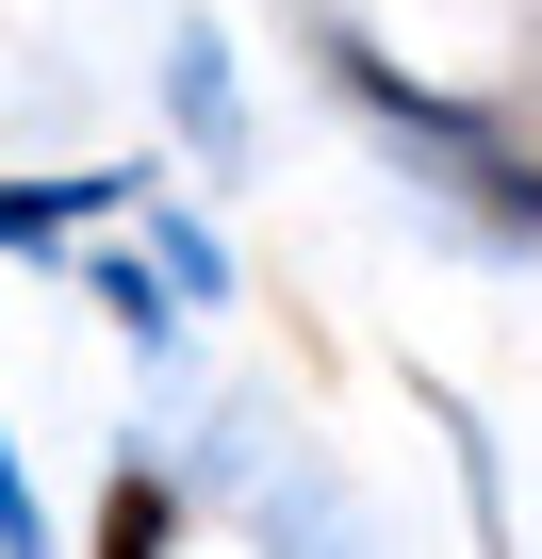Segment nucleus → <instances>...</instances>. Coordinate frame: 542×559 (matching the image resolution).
Here are the masks:
<instances>
[{
    "label": "nucleus",
    "instance_id": "obj_3",
    "mask_svg": "<svg viewBox=\"0 0 542 559\" xmlns=\"http://www.w3.org/2000/svg\"><path fill=\"white\" fill-rule=\"evenodd\" d=\"M0 543H17V559H50V526H34V477H17V428H0Z\"/></svg>",
    "mask_w": 542,
    "mask_h": 559
},
{
    "label": "nucleus",
    "instance_id": "obj_1",
    "mask_svg": "<svg viewBox=\"0 0 542 559\" xmlns=\"http://www.w3.org/2000/svg\"><path fill=\"white\" fill-rule=\"evenodd\" d=\"M83 559H181V493H165V477H99Z\"/></svg>",
    "mask_w": 542,
    "mask_h": 559
},
{
    "label": "nucleus",
    "instance_id": "obj_2",
    "mask_svg": "<svg viewBox=\"0 0 542 559\" xmlns=\"http://www.w3.org/2000/svg\"><path fill=\"white\" fill-rule=\"evenodd\" d=\"M99 198H116V181H0V247H67Z\"/></svg>",
    "mask_w": 542,
    "mask_h": 559
}]
</instances>
